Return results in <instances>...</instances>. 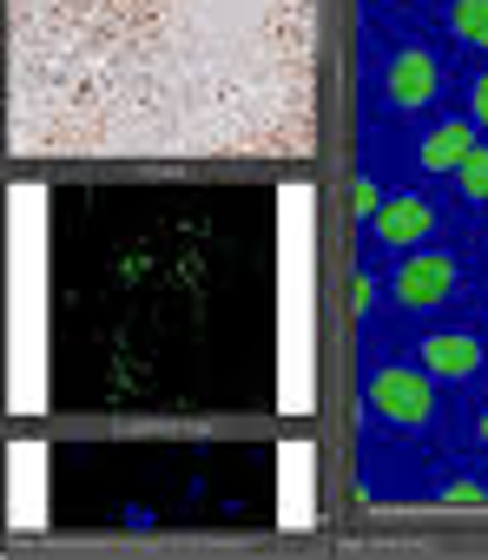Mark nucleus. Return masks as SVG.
Returning <instances> with one entry per match:
<instances>
[{"label": "nucleus", "instance_id": "nucleus-1", "mask_svg": "<svg viewBox=\"0 0 488 560\" xmlns=\"http://www.w3.org/2000/svg\"><path fill=\"white\" fill-rule=\"evenodd\" d=\"M311 73L317 0H14L21 152H304Z\"/></svg>", "mask_w": 488, "mask_h": 560}, {"label": "nucleus", "instance_id": "nucleus-2", "mask_svg": "<svg viewBox=\"0 0 488 560\" xmlns=\"http://www.w3.org/2000/svg\"><path fill=\"white\" fill-rule=\"evenodd\" d=\"M370 416L390 422V429H422V422L435 416V383H429V370H403V363L370 370Z\"/></svg>", "mask_w": 488, "mask_h": 560}, {"label": "nucleus", "instance_id": "nucleus-3", "mask_svg": "<svg viewBox=\"0 0 488 560\" xmlns=\"http://www.w3.org/2000/svg\"><path fill=\"white\" fill-rule=\"evenodd\" d=\"M455 284H462L455 250H416V257H403L390 298H396V311H435V304L455 298Z\"/></svg>", "mask_w": 488, "mask_h": 560}, {"label": "nucleus", "instance_id": "nucleus-4", "mask_svg": "<svg viewBox=\"0 0 488 560\" xmlns=\"http://www.w3.org/2000/svg\"><path fill=\"white\" fill-rule=\"evenodd\" d=\"M383 100H390L396 113H422V106H435V100H442V60H435L429 47H403V54H390V67H383Z\"/></svg>", "mask_w": 488, "mask_h": 560}, {"label": "nucleus", "instance_id": "nucleus-5", "mask_svg": "<svg viewBox=\"0 0 488 560\" xmlns=\"http://www.w3.org/2000/svg\"><path fill=\"white\" fill-rule=\"evenodd\" d=\"M370 231H376V244H390V250H416V244L435 231V205H429V198H383V211L370 218Z\"/></svg>", "mask_w": 488, "mask_h": 560}, {"label": "nucleus", "instance_id": "nucleus-6", "mask_svg": "<svg viewBox=\"0 0 488 560\" xmlns=\"http://www.w3.org/2000/svg\"><path fill=\"white\" fill-rule=\"evenodd\" d=\"M422 370L442 376V383H475L481 376V343L462 337V330H435V337H422Z\"/></svg>", "mask_w": 488, "mask_h": 560}, {"label": "nucleus", "instance_id": "nucleus-7", "mask_svg": "<svg viewBox=\"0 0 488 560\" xmlns=\"http://www.w3.org/2000/svg\"><path fill=\"white\" fill-rule=\"evenodd\" d=\"M468 152H475V119H442V126L422 139L416 159H422V172H455Z\"/></svg>", "mask_w": 488, "mask_h": 560}, {"label": "nucleus", "instance_id": "nucleus-8", "mask_svg": "<svg viewBox=\"0 0 488 560\" xmlns=\"http://www.w3.org/2000/svg\"><path fill=\"white\" fill-rule=\"evenodd\" d=\"M449 34L475 54H488V0H449Z\"/></svg>", "mask_w": 488, "mask_h": 560}, {"label": "nucleus", "instance_id": "nucleus-9", "mask_svg": "<svg viewBox=\"0 0 488 560\" xmlns=\"http://www.w3.org/2000/svg\"><path fill=\"white\" fill-rule=\"evenodd\" d=\"M455 185H462L468 205H488V145H475V152L455 165Z\"/></svg>", "mask_w": 488, "mask_h": 560}, {"label": "nucleus", "instance_id": "nucleus-10", "mask_svg": "<svg viewBox=\"0 0 488 560\" xmlns=\"http://www.w3.org/2000/svg\"><path fill=\"white\" fill-rule=\"evenodd\" d=\"M442 501H449V508H481V501H488V488H481L475 475H455V481L442 488Z\"/></svg>", "mask_w": 488, "mask_h": 560}, {"label": "nucleus", "instance_id": "nucleus-11", "mask_svg": "<svg viewBox=\"0 0 488 560\" xmlns=\"http://www.w3.org/2000/svg\"><path fill=\"white\" fill-rule=\"evenodd\" d=\"M376 211H383V191H376L370 178H357V185H350V218H376Z\"/></svg>", "mask_w": 488, "mask_h": 560}, {"label": "nucleus", "instance_id": "nucleus-12", "mask_svg": "<svg viewBox=\"0 0 488 560\" xmlns=\"http://www.w3.org/2000/svg\"><path fill=\"white\" fill-rule=\"evenodd\" d=\"M370 304H376V277L357 270V277H350V317H370Z\"/></svg>", "mask_w": 488, "mask_h": 560}, {"label": "nucleus", "instance_id": "nucleus-13", "mask_svg": "<svg viewBox=\"0 0 488 560\" xmlns=\"http://www.w3.org/2000/svg\"><path fill=\"white\" fill-rule=\"evenodd\" d=\"M468 119L488 126V73H475V86H468Z\"/></svg>", "mask_w": 488, "mask_h": 560}, {"label": "nucleus", "instance_id": "nucleus-14", "mask_svg": "<svg viewBox=\"0 0 488 560\" xmlns=\"http://www.w3.org/2000/svg\"><path fill=\"white\" fill-rule=\"evenodd\" d=\"M475 442H481V448H488V409H481V422H475Z\"/></svg>", "mask_w": 488, "mask_h": 560}]
</instances>
